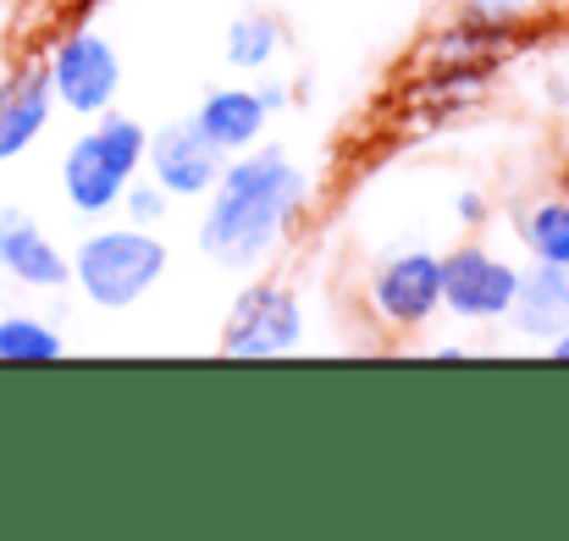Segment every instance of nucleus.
<instances>
[{
	"label": "nucleus",
	"mask_w": 569,
	"mask_h": 541,
	"mask_svg": "<svg viewBox=\"0 0 569 541\" xmlns=\"http://www.w3.org/2000/svg\"><path fill=\"white\" fill-rule=\"evenodd\" d=\"M204 199L210 204L199 216V249L221 271H254L271 260V249L288 238V221L305 210L310 172L288 150L254 144V150L227 156L221 178Z\"/></svg>",
	"instance_id": "1"
},
{
	"label": "nucleus",
	"mask_w": 569,
	"mask_h": 541,
	"mask_svg": "<svg viewBox=\"0 0 569 541\" xmlns=\"http://www.w3.org/2000/svg\"><path fill=\"white\" fill-rule=\"evenodd\" d=\"M150 128L139 117H122L117 106L100 111L61 156V199L78 216H111L122 204V188L144 172Z\"/></svg>",
	"instance_id": "2"
},
{
	"label": "nucleus",
	"mask_w": 569,
	"mask_h": 541,
	"mask_svg": "<svg viewBox=\"0 0 569 541\" xmlns=\"http://www.w3.org/2000/svg\"><path fill=\"white\" fill-rule=\"evenodd\" d=\"M172 254L167 238H156V227H100L78 243L72 254V282L94 310H133L161 277H167Z\"/></svg>",
	"instance_id": "3"
},
{
	"label": "nucleus",
	"mask_w": 569,
	"mask_h": 541,
	"mask_svg": "<svg viewBox=\"0 0 569 541\" xmlns=\"http://www.w3.org/2000/svg\"><path fill=\"white\" fill-rule=\"evenodd\" d=\"M44 72H50V94L61 111L72 117H100L117 106L122 94V56L117 44L100 33V28H72L56 39V50L44 56Z\"/></svg>",
	"instance_id": "4"
},
{
	"label": "nucleus",
	"mask_w": 569,
	"mask_h": 541,
	"mask_svg": "<svg viewBox=\"0 0 569 541\" xmlns=\"http://www.w3.org/2000/svg\"><path fill=\"white\" fill-rule=\"evenodd\" d=\"M299 343H305V304L282 282H249L221 321L227 360H282Z\"/></svg>",
	"instance_id": "5"
},
{
	"label": "nucleus",
	"mask_w": 569,
	"mask_h": 541,
	"mask_svg": "<svg viewBox=\"0 0 569 541\" xmlns=\"http://www.w3.org/2000/svg\"><path fill=\"white\" fill-rule=\"evenodd\" d=\"M366 304L387 332H420L442 310V254L431 249H398L371 266Z\"/></svg>",
	"instance_id": "6"
},
{
	"label": "nucleus",
	"mask_w": 569,
	"mask_h": 541,
	"mask_svg": "<svg viewBox=\"0 0 569 541\" xmlns=\"http://www.w3.org/2000/svg\"><path fill=\"white\" fill-rule=\"evenodd\" d=\"M520 293V271L481 249V243H459L442 254V310L459 321H509Z\"/></svg>",
	"instance_id": "7"
},
{
	"label": "nucleus",
	"mask_w": 569,
	"mask_h": 541,
	"mask_svg": "<svg viewBox=\"0 0 569 541\" xmlns=\"http://www.w3.org/2000/svg\"><path fill=\"white\" fill-rule=\"evenodd\" d=\"M221 167H227V150L210 144V139L193 128V117L167 122V128L150 133L144 172L161 182L172 199H204V193L216 188V178H221Z\"/></svg>",
	"instance_id": "8"
},
{
	"label": "nucleus",
	"mask_w": 569,
	"mask_h": 541,
	"mask_svg": "<svg viewBox=\"0 0 569 541\" xmlns=\"http://www.w3.org/2000/svg\"><path fill=\"white\" fill-rule=\"evenodd\" d=\"M0 271L22 288H39V293H61L72 282V254H61V243L44 232L39 216L6 204L0 210Z\"/></svg>",
	"instance_id": "9"
},
{
	"label": "nucleus",
	"mask_w": 569,
	"mask_h": 541,
	"mask_svg": "<svg viewBox=\"0 0 569 541\" xmlns=\"http://www.w3.org/2000/svg\"><path fill=\"white\" fill-rule=\"evenodd\" d=\"M56 117V94H50V72L44 61H22L0 78V167L28 156L33 139L50 128Z\"/></svg>",
	"instance_id": "10"
},
{
	"label": "nucleus",
	"mask_w": 569,
	"mask_h": 541,
	"mask_svg": "<svg viewBox=\"0 0 569 541\" xmlns=\"http://www.w3.org/2000/svg\"><path fill=\"white\" fill-rule=\"evenodd\" d=\"M266 122H271V100L266 89H243V83H227V89H210L199 106H193V128L221 144L227 156L238 150H254L266 139Z\"/></svg>",
	"instance_id": "11"
},
{
	"label": "nucleus",
	"mask_w": 569,
	"mask_h": 541,
	"mask_svg": "<svg viewBox=\"0 0 569 541\" xmlns=\"http://www.w3.org/2000/svg\"><path fill=\"white\" fill-rule=\"evenodd\" d=\"M509 327H520L526 338L548 343L553 332L569 327V266H531L520 271V293H515V310H509Z\"/></svg>",
	"instance_id": "12"
},
{
	"label": "nucleus",
	"mask_w": 569,
	"mask_h": 541,
	"mask_svg": "<svg viewBox=\"0 0 569 541\" xmlns=\"http://www.w3.org/2000/svg\"><path fill=\"white\" fill-rule=\"evenodd\" d=\"M282 17L277 11H260V6H249V11H238L232 22H227V33H221V56H227V67L232 72H266L277 56H282Z\"/></svg>",
	"instance_id": "13"
},
{
	"label": "nucleus",
	"mask_w": 569,
	"mask_h": 541,
	"mask_svg": "<svg viewBox=\"0 0 569 541\" xmlns=\"http://www.w3.org/2000/svg\"><path fill=\"white\" fill-rule=\"evenodd\" d=\"M515 238L526 243L531 260L569 266V193H548V199L515 210Z\"/></svg>",
	"instance_id": "14"
},
{
	"label": "nucleus",
	"mask_w": 569,
	"mask_h": 541,
	"mask_svg": "<svg viewBox=\"0 0 569 541\" xmlns=\"http://www.w3.org/2000/svg\"><path fill=\"white\" fill-rule=\"evenodd\" d=\"M67 354V338L39 315H0V360L6 364H50Z\"/></svg>",
	"instance_id": "15"
},
{
	"label": "nucleus",
	"mask_w": 569,
	"mask_h": 541,
	"mask_svg": "<svg viewBox=\"0 0 569 541\" xmlns=\"http://www.w3.org/2000/svg\"><path fill=\"white\" fill-rule=\"evenodd\" d=\"M117 210H122V221H133V227H161L167 210H172V193H167L156 178L139 172V178L122 188V204H117Z\"/></svg>",
	"instance_id": "16"
},
{
	"label": "nucleus",
	"mask_w": 569,
	"mask_h": 541,
	"mask_svg": "<svg viewBox=\"0 0 569 541\" xmlns=\"http://www.w3.org/2000/svg\"><path fill=\"white\" fill-rule=\"evenodd\" d=\"M453 216H459L465 227H481V221H487V199H481L476 188H465V193L453 199Z\"/></svg>",
	"instance_id": "17"
},
{
	"label": "nucleus",
	"mask_w": 569,
	"mask_h": 541,
	"mask_svg": "<svg viewBox=\"0 0 569 541\" xmlns=\"http://www.w3.org/2000/svg\"><path fill=\"white\" fill-rule=\"evenodd\" d=\"M520 6H526V0H465V11H470V17H503V22H515V17H520Z\"/></svg>",
	"instance_id": "18"
},
{
	"label": "nucleus",
	"mask_w": 569,
	"mask_h": 541,
	"mask_svg": "<svg viewBox=\"0 0 569 541\" xmlns=\"http://www.w3.org/2000/svg\"><path fill=\"white\" fill-rule=\"evenodd\" d=\"M548 360L569 364V327H565V332H553V338H548Z\"/></svg>",
	"instance_id": "19"
},
{
	"label": "nucleus",
	"mask_w": 569,
	"mask_h": 541,
	"mask_svg": "<svg viewBox=\"0 0 569 541\" xmlns=\"http://www.w3.org/2000/svg\"><path fill=\"white\" fill-rule=\"evenodd\" d=\"M526 6H548V0H526Z\"/></svg>",
	"instance_id": "20"
},
{
	"label": "nucleus",
	"mask_w": 569,
	"mask_h": 541,
	"mask_svg": "<svg viewBox=\"0 0 569 541\" xmlns=\"http://www.w3.org/2000/svg\"><path fill=\"white\" fill-rule=\"evenodd\" d=\"M0 6H6V0H0Z\"/></svg>",
	"instance_id": "21"
}]
</instances>
